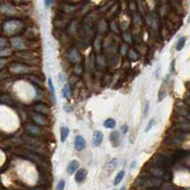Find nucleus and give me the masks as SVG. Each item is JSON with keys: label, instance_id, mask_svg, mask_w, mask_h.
<instances>
[{"label": "nucleus", "instance_id": "f257e3e1", "mask_svg": "<svg viewBox=\"0 0 190 190\" xmlns=\"http://www.w3.org/2000/svg\"><path fill=\"white\" fill-rule=\"evenodd\" d=\"M21 27H22V24L18 21H10L5 24V31L9 33H13L17 32Z\"/></svg>", "mask_w": 190, "mask_h": 190}, {"label": "nucleus", "instance_id": "f03ea898", "mask_svg": "<svg viewBox=\"0 0 190 190\" xmlns=\"http://www.w3.org/2000/svg\"><path fill=\"white\" fill-rule=\"evenodd\" d=\"M87 146V142L85 138L81 135H77L75 137V141H74V147L77 151H82L86 148Z\"/></svg>", "mask_w": 190, "mask_h": 190}, {"label": "nucleus", "instance_id": "7ed1b4c3", "mask_svg": "<svg viewBox=\"0 0 190 190\" xmlns=\"http://www.w3.org/2000/svg\"><path fill=\"white\" fill-rule=\"evenodd\" d=\"M103 139H104V135L102 131L100 130H95L93 132V135H92V145L93 146L97 147L101 145L102 142H103Z\"/></svg>", "mask_w": 190, "mask_h": 190}, {"label": "nucleus", "instance_id": "20e7f679", "mask_svg": "<svg viewBox=\"0 0 190 190\" xmlns=\"http://www.w3.org/2000/svg\"><path fill=\"white\" fill-rule=\"evenodd\" d=\"M88 175V171L85 169V168H80L76 171L75 173V181L76 182H82L86 180Z\"/></svg>", "mask_w": 190, "mask_h": 190}, {"label": "nucleus", "instance_id": "39448f33", "mask_svg": "<svg viewBox=\"0 0 190 190\" xmlns=\"http://www.w3.org/2000/svg\"><path fill=\"white\" fill-rule=\"evenodd\" d=\"M110 142L111 145L113 147H117L118 145H120V133L118 131H112L110 133Z\"/></svg>", "mask_w": 190, "mask_h": 190}, {"label": "nucleus", "instance_id": "423d86ee", "mask_svg": "<svg viewBox=\"0 0 190 190\" xmlns=\"http://www.w3.org/2000/svg\"><path fill=\"white\" fill-rule=\"evenodd\" d=\"M78 167H79V162L76 160H72V161H70L69 164L68 165L67 171L69 175H72L77 171Z\"/></svg>", "mask_w": 190, "mask_h": 190}, {"label": "nucleus", "instance_id": "0eeeda50", "mask_svg": "<svg viewBox=\"0 0 190 190\" xmlns=\"http://www.w3.org/2000/svg\"><path fill=\"white\" fill-rule=\"evenodd\" d=\"M69 134V129L67 126H62L60 129V137H61V142L64 143L65 141L67 140L68 136Z\"/></svg>", "mask_w": 190, "mask_h": 190}, {"label": "nucleus", "instance_id": "6e6552de", "mask_svg": "<svg viewBox=\"0 0 190 190\" xmlns=\"http://www.w3.org/2000/svg\"><path fill=\"white\" fill-rule=\"evenodd\" d=\"M104 126L107 128H114L116 126V121L114 120V119H107L105 122H104Z\"/></svg>", "mask_w": 190, "mask_h": 190}, {"label": "nucleus", "instance_id": "1a4fd4ad", "mask_svg": "<svg viewBox=\"0 0 190 190\" xmlns=\"http://www.w3.org/2000/svg\"><path fill=\"white\" fill-rule=\"evenodd\" d=\"M185 41H186V38L185 37H181L178 40V42H177V45H176V50H177L178 52H180L181 50H182V48L185 47Z\"/></svg>", "mask_w": 190, "mask_h": 190}, {"label": "nucleus", "instance_id": "9d476101", "mask_svg": "<svg viewBox=\"0 0 190 190\" xmlns=\"http://www.w3.org/2000/svg\"><path fill=\"white\" fill-rule=\"evenodd\" d=\"M13 67V66H12ZM18 68H16L15 67H13V68H12V72H16V73H23V72H29V68H25L24 66H16Z\"/></svg>", "mask_w": 190, "mask_h": 190}, {"label": "nucleus", "instance_id": "9b49d317", "mask_svg": "<svg viewBox=\"0 0 190 190\" xmlns=\"http://www.w3.org/2000/svg\"><path fill=\"white\" fill-rule=\"evenodd\" d=\"M124 177H125V171L124 170H121L120 172L117 174V176H116V178L114 180V185H117L120 184V182H122V180L124 179Z\"/></svg>", "mask_w": 190, "mask_h": 190}, {"label": "nucleus", "instance_id": "f8f14e48", "mask_svg": "<svg viewBox=\"0 0 190 190\" xmlns=\"http://www.w3.org/2000/svg\"><path fill=\"white\" fill-rule=\"evenodd\" d=\"M12 45L17 48H24L23 41L21 40L20 38H15V39H12Z\"/></svg>", "mask_w": 190, "mask_h": 190}, {"label": "nucleus", "instance_id": "ddd939ff", "mask_svg": "<svg viewBox=\"0 0 190 190\" xmlns=\"http://www.w3.org/2000/svg\"><path fill=\"white\" fill-rule=\"evenodd\" d=\"M62 95H63V97H64V98L68 97V95H69V86L68 85H66L64 88H63V89H62Z\"/></svg>", "mask_w": 190, "mask_h": 190}, {"label": "nucleus", "instance_id": "4468645a", "mask_svg": "<svg viewBox=\"0 0 190 190\" xmlns=\"http://www.w3.org/2000/svg\"><path fill=\"white\" fill-rule=\"evenodd\" d=\"M48 87H50L51 92H52V94H54V93H55V88H54V86H53V83H52V78H48Z\"/></svg>", "mask_w": 190, "mask_h": 190}, {"label": "nucleus", "instance_id": "2eb2a0df", "mask_svg": "<svg viewBox=\"0 0 190 190\" xmlns=\"http://www.w3.org/2000/svg\"><path fill=\"white\" fill-rule=\"evenodd\" d=\"M117 164H118V160L114 158V159H112V160L109 162L108 165H109L110 168H112V169H114V168L116 167V165H117Z\"/></svg>", "mask_w": 190, "mask_h": 190}, {"label": "nucleus", "instance_id": "dca6fc26", "mask_svg": "<svg viewBox=\"0 0 190 190\" xmlns=\"http://www.w3.org/2000/svg\"><path fill=\"white\" fill-rule=\"evenodd\" d=\"M154 124H155V120H154V119H151V120L148 122V124H147V125H146L145 132H148V131L152 128V126H153Z\"/></svg>", "mask_w": 190, "mask_h": 190}, {"label": "nucleus", "instance_id": "f3484780", "mask_svg": "<svg viewBox=\"0 0 190 190\" xmlns=\"http://www.w3.org/2000/svg\"><path fill=\"white\" fill-rule=\"evenodd\" d=\"M65 188V181L61 180L57 185V190H64Z\"/></svg>", "mask_w": 190, "mask_h": 190}, {"label": "nucleus", "instance_id": "a211bd4d", "mask_svg": "<svg viewBox=\"0 0 190 190\" xmlns=\"http://www.w3.org/2000/svg\"><path fill=\"white\" fill-rule=\"evenodd\" d=\"M148 109H149V103L148 102H145V109H144V117H146L147 113H148Z\"/></svg>", "mask_w": 190, "mask_h": 190}, {"label": "nucleus", "instance_id": "6ab92c4d", "mask_svg": "<svg viewBox=\"0 0 190 190\" xmlns=\"http://www.w3.org/2000/svg\"><path fill=\"white\" fill-rule=\"evenodd\" d=\"M52 3H53V0H45V6L47 8H48Z\"/></svg>", "mask_w": 190, "mask_h": 190}, {"label": "nucleus", "instance_id": "aec40b11", "mask_svg": "<svg viewBox=\"0 0 190 190\" xmlns=\"http://www.w3.org/2000/svg\"><path fill=\"white\" fill-rule=\"evenodd\" d=\"M136 165H137V161H133L132 162V164H131V166H130V169H133V168H134L135 166H136Z\"/></svg>", "mask_w": 190, "mask_h": 190}, {"label": "nucleus", "instance_id": "412c9836", "mask_svg": "<svg viewBox=\"0 0 190 190\" xmlns=\"http://www.w3.org/2000/svg\"><path fill=\"white\" fill-rule=\"evenodd\" d=\"M122 130H123V132H124V133H126V132H128V126H126V125H124L123 128H122Z\"/></svg>", "mask_w": 190, "mask_h": 190}, {"label": "nucleus", "instance_id": "4be33fe9", "mask_svg": "<svg viewBox=\"0 0 190 190\" xmlns=\"http://www.w3.org/2000/svg\"><path fill=\"white\" fill-rule=\"evenodd\" d=\"M5 40L4 39H0V47H3L4 45H5Z\"/></svg>", "mask_w": 190, "mask_h": 190}, {"label": "nucleus", "instance_id": "5701e85b", "mask_svg": "<svg viewBox=\"0 0 190 190\" xmlns=\"http://www.w3.org/2000/svg\"><path fill=\"white\" fill-rule=\"evenodd\" d=\"M4 64H5V61L0 60V68H2V67L4 66Z\"/></svg>", "mask_w": 190, "mask_h": 190}, {"label": "nucleus", "instance_id": "b1692460", "mask_svg": "<svg viewBox=\"0 0 190 190\" xmlns=\"http://www.w3.org/2000/svg\"><path fill=\"white\" fill-rule=\"evenodd\" d=\"M121 190H125V186H123V187L121 188Z\"/></svg>", "mask_w": 190, "mask_h": 190}, {"label": "nucleus", "instance_id": "393cba45", "mask_svg": "<svg viewBox=\"0 0 190 190\" xmlns=\"http://www.w3.org/2000/svg\"><path fill=\"white\" fill-rule=\"evenodd\" d=\"M188 104H189V105H190V99H189V100H188Z\"/></svg>", "mask_w": 190, "mask_h": 190}]
</instances>
